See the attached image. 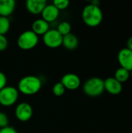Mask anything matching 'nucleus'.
<instances>
[{
	"instance_id": "1",
	"label": "nucleus",
	"mask_w": 132,
	"mask_h": 133,
	"mask_svg": "<svg viewBox=\"0 0 132 133\" xmlns=\"http://www.w3.org/2000/svg\"><path fill=\"white\" fill-rule=\"evenodd\" d=\"M42 87L41 79L34 75H27L21 78L18 83L17 90L23 95L31 96L37 94Z\"/></svg>"
},
{
	"instance_id": "2",
	"label": "nucleus",
	"mask_w": 132,
	"mask_h": 133,
	"mask_svg": "<svg viewBox=\"0 0 132 133\" xmlns=\"http://www.w3.org/2000/svg\"><path fill=\"white\" fill-rule=\"evenodd\" d=\"M82 19L86 26L96 27L103 19V13L100 6L89 3L84 6L82 11Z\"/></svg>"
},
{
	"instance_id": "3",
	"label": "nucleus",
	"mask_w": 132,
	"mask_h": 133,
	"mask_svg": "<svg viewBox=\"0 0 132 133\" xmlns=\"http://www.w3.org/2000/svg\"><path fill=\"white\" fill-rule=\"evenodd\" d=\"M83 92L91 97H96L103 94L104 82L100 77H92L88 79L82 86Z\"/></svg>"
},
{
	"instance_id": "4",
	"label": "nucleus",
	"mask_w": 132,
	"mask_h": 133,
	"mask_svg": "<svg viewBox=\"0 0 132 133\" xmlns=\"http://www.w3.org/2000/svg\"><path fill=\"white\" fill-rule=\"evenodd\" d=\"M39 42V37L31 30H27L22 32L18 38L16 44L22 50H31L34 48Z\"/></svg>"
},
{
	"instance_id": "5",
	"label": "nucleus",
	"mask_w": 132,
	"mask_h": 133,
	"mask_svg": "<svg viewBox=\"0 0 132 133\" xmlns=\"http://www.w3.org/2000/svg\"><path fill=\"white\" fill-rule=\"evenodd\" d=\"M19 95L17 88L6 86L0 90V104L3 107H11L17 102Z\"/></svg>"
},
{
	"instance_id": "6",
	"label": "nucleus",
	"mask_w": 132,
	"mask_h": 133,
	"mask_svg": "<svg viewBox=\"0 0 132 133\" xmlns=\"http://www.w3.org/2000/svg\"><path fill=\"white\" fill-rule=\"evenodd\" d=\"M44 44L50 48H58L62 45L63 36L56 29H50L42 36Z\"/></svg>"
},
{
	"instance_id": "7",
	"label": "nucleus",
	"mask_w": 132,
	"mask_h": 133,
	"mask_svg": "<svg viewBox=\"0 0 132 133\" xmlns=\"http://www.w3.org/2000/svg\"><path fill=\"white\" fill-rule=\"evenodd\" d=\"M33 115L32 106L27 102H21L18 104L15 108V116L19 122H26L30 121Z\"/></svg>"
},
{
	"instance_id": "8",
	"label": "nucleus",
	"mask_w": 132,
	"mask_h": 133,
	"mask_svg": "<svg viewBox=\"0 0 132 133\" xmlns=\"http://www.w3.org/2000/svg\"><path fill=\"white\" fill-rule=\"evenodd\" d=\"M65 87V90H75L81 86V79L75 73H66L65 74L60 81Z\"/></svg>"
},
{
	"instance_id": "9",
	"label": "nucleus",
	"mask_w": 132,
	"mask_h": 133,
	"mask_svg": "<svg viewBox=\"0 0 132 133\" xmlns=\"http://www.w3.org/2000/svg\"><path fill=\"white\" fill-rule=\"evenodd\" d=\"M117 61L121 68L131 72L132 70V51L128 48L121 49L117 54Z\"/></svg>"
},
{
	"instance_id": "10",
	"label": "nucleus",
	"mask_w": 132,
	"mask_h": 133,
	"mask_svg": "<svg viewBox=\"0 0 132 133\" xmlns=\"http://www.w3.org/2000/svg\"><path fill=\"white\" fill-rule=\"evenodd\" d=\"M103 82L104 90L111 95H118L123 90V84L118 82L114 77H108Z\"/></svg>"
},
{
	"instance_id": "11",
	"label": "nucleus",
	"mask_w": 132,
	"mask_h": 133,
	"mask_svg": "<svg viewBox=\"0 0 132 133\" xmlns=\"http://www.w3.org/2000/svg\"><path fill=\"white\" fill-rule=\"evenodd\" d=\"M60 14V11L52 4H47L41 12V18L47 23H52L55 21Z\"/></svg>"
},
{
	"instance_id": "12",
	"label": "nucleus",
	"mask_w": 132,
	"mask_h": 133,
	"mask_svg": "<svg viewBox=\"0 0 132 133\" xmlns=\"http://www.w3.org/2000/svg\"><path fill=\"white\" fill-rule=\"evenodd\" d=\"M25 4L27 11L30 14L40 15L47 3L46 0H27Z\"/></svg>"
},
{
	"instance_id": "13",
	"label": "nucleus",
	"mask_w": 132,
	"mask_h": 133,
	"mask_svg": "<svg viewBox=\"0 0 132 133\" xmlns=\"http://www.w3.org/2000/svg\"><path fill=\"white\" fill-rule=\"evenodd\" d=\"M16 5L15 0H0V16L9 17L15 11Z\"/></svg>"
},
{
	"instance_id": "14",
	"label": "nucleus",
	"mask_w": 132,
	"mask_h": 133,
	"mask_svg": "<svg viewBox=\"0 0 132 133\" xmlns=\"http://www.w3.org/2000/svg\"><path fill=\"white\" fill-rule=\"evenodd\" d=\"M50 30L49 23L43 19L42 18L34 20L32 23V31L35 33L38 37L40 35L43 36L46 32Z\"/></svg>"
},
{
	"instance_id": "15",
	"label": "nucleus",
	"mask_w": 132,
	"mask_h": 133,
	"mask_svg": "<svg viewBox=\"0 0 132 133\" xmlns=\"http://www.w3.org/2000/svg\"><path fill=\"white\" fill-rule=\"evenodd\" d=\"M62 45L67 50H75L79 46V39L76 35L72 33H70L63 37Z\"/></svg>"
},
{
	"instance_id": "16",
	"label": "nucleus",
	"mask_w": 132,
	"mask_h": 133,
	"mask_svg": "<svg viewBox=\"0 0 132 133\" xmlns=\"http://www.w3.org/2000/svg\"><path fill=\"white\" fill-rule=\"evenodd\" d=\"M118 82H120L121 83H126L131 77V72L128 70H126L125 69H123L121 67L118 68L114 73V76Z\"/></svg>"
},
{
	"instance_id": "17",
	"label": "nucleus",
	"mask_w": 132,
	"mask_h": 133,
	"mask_svg": "<svg viewBox=\"0 0 132 133\" xmlns=\"http://www.w3.org/2000/svg\"><path fill=\"white\" fill-rule=\"evenodd\" d=\"M61 36H65L68 34L71 33L72 30V25L68 21H62L58 25V27L56 29Z\"/></svg>"
},
{
	"instance_id": "18",
	"label": "nucleus",
	"mask_w": 132,
	"mask_h": 133,
	"mask_svg": "<svg viewBox=\"0 0 132 133\" xmlns=\"http://www.w3.org/2000/svg\"><path fill=\"white\" fill-rule=\"evenodd\" d=\"M11 23L9 17L0 16V34L5 35L10 29Z\"/></svg>"
},
{
	"instance_id": "19",
	"label": "nucleus",
	"mask_w": 132,
	"mask_h": 133,
	"mask_svg": "<svg viewBox=\"0 0 132 133\" xmlns=\"http://www.w3.org/2000/svg\"><path fill=\"white\" fill-rule=\"evenodd\" d=\"M65 88L61 82L56 83L52 87V93L56 97H61L65 93Z\"/></svg>"
},
{
	"instance_id": "20",
	"label": "nucleus",
	"mask_w": 132,
	"mask_h": 133,
	"mask_svg": "<svg viewBox=\"0 0 132 133\" xmlns=\"http://www.w3.org/2000/svg\"><path fill=\"white\" fill-rule=\"evenodd\" d=\"M52 4L60 11L66 9L69 6L70 2L68 0H54L53 1Z\"/></svg>"
},
{
	"instance_id": "21",
	"label": "nucleus",
	"mask_w": 132,
	"mask_h": 133,
	"mask_svg": "<svg viewBox=\"0 0 132 133\" xmlns=\"http://www.w3.org/2000/svg\"><path fill=\"white\" fill-rule=\"evenodd\" d=\"M9 117L8 115L2 111H0V129L5 127L9 126Z\"/></svg>"
},
{
	"instance_id": "22",
	"label": "nucleus",
	"mask_w": 132,
	"mask_h": 133,
	"mask_svg": "<svg viewBox=\"0 0 132 133\" xmlns=\"http://www.w3.org/2000/svg\"><path fill=\"white\" fill-rule=\"evenodd\" d=\"M9 45V41L5 35H1L0 34V51H5Z\"/></svg>"
},
{
	"instance_id": "23",
	"label": "nucleus",
	"mask_w": 132,
	"mask_h": 133,
	"mask_svg": "<svg viewBox=\"0 0 132 133\" xmlns=\"http://www.w3.org/2000/svg\"><path fill=\"white\" fill-rule=\"evenodd\" d=\"M7 86V77L5 74L0 71V90Z\"/></svg>"
},
{
	"instance_id": "24",
	"label": "nucleus",
	"mask_w": 132,
	"mask_h": 133,
	"mask_svg": "<svg viewBox=\"0 0 132 133\" xmlns=\"http://www.w3.org/2000/svg\"><path fill=\"white\" fill-rule=\"evenodd\" d=\"M0 133H18V132H17V130L15 128L9 125L7 127L1 129H0Z\"/></svg>"
},
{
	"instance_id": "25",
	"label": "nucleus",
	"mask_w": 132,
	"mask_h": 133,
	"mask_svg": "<svg viewBox=\"0 0 132 133\" xmlns=\"http://www.w3.org/2000/svg\"><path fill=\"white\" fill-rule=\"evenodd\" d=\"M128 49H130L132 51V36L129 37V39L128 40V42H127V47Z\"/></svg>"
},
{
	"instance_id": "26",
	"label": "nucleus",
	"mask_w": 132,
	"mask_h": 133,
	"mask_svg": "<svg viewBox=\"0 0 132 133\" xmlns=\"http://www.w3.org/2000/svg\"><path fill=\"white\" fill-rule=\"evenodd\" d=\"M90 3L94 5H97V6H100V2L99 0H93Z\"/></svg>"
},
{
	"instance_id": "27",
	"label": "nucleus",
	"mask_w": 132,
	"mask_h": 133,
	"mask_svg": "<svg viewBox=\"0 0 132 133\" xmlns=\"http://www.w3.org/2000/svg\"><path fill=\"white\" fill-rule=\"evenodd\" d=\"M131 72V78H132V70H131V72Z\"/></svg>"
}]
</instances>
